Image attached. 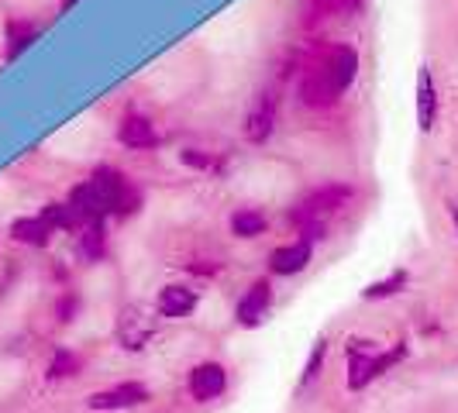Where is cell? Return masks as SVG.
I'll return each mask as SVG.
<instances>
[{
    "label": "cell",
    "instance_id": "6da1fadb",
    "mask_svg": "<svg viewBox=\"0 0 458 413\" xmlns=\"http://www.w3.org/2000/svg\"><path fill=\"white\" fill-rule=\"evenodd\" d=\"M352 375H348V386L352 390H362L369 386L376 375H383L390 366H396L403 358V344H396L390 351H383L379 344L372 341H352Z\"/></svg>",
    "mask_w": 458,
    "mask_h": 413
},
{
    "label": "cell",
    "instance_id": "7a4b0ae2",
    "mask_svg": "<svg viewBox=\"0 0 458 413\" xmlns=\"http://www.w3.org/2000/svg\"><path fill=\"white\" fill-rule=\"evenodd\" d=\"M152 334H156V317L145 314L141 307H124V310L117 314V341H121V348L141 351Z\"/></svg>",
    "mask_w": 458,
    "mask_h": 413
},
{
    "label": "cell",
    "instance_id": "3957f363",
    "mask_svg": "<svg viewBox=\"0 0 458 413\" xmlns=\"http://www.w3.org/2000/svg\"><path fill=\"white\" fill-rule=\"evenodd\" d=\"M318 66L331 76V83L338 87V90H348L352 87V80H355V72H359V52L348 46H335L327 55H324Z\"/></svg>",
    "mask_w": 458,
    "mask_h": 413
},
{
    "label": "cell",
    "instance_id": "277c9868",
    "mask_svg": "<svg viewBox=\"0 0 458 413\" xmlns=\"http://www.w3.org/2000/svg\"><path fill=\"white\" fill-rule=\"evenodd\" d=\"M225 386H228V375H225V368L217 366V362H204V366H197L190 372V392H193L197 403L217 400L225 392Z\"/></svg>",
    "mask_w": 458,
    "mask_h": 413
},
{
    "label": "cell",
    "instance_id": "5b68a950",
    "mask_svg": "<svg viewBox=\"0 0 458 413\" xmlns=\"http://www.w3.org/2000/svg\"><path fill=\"white\" fill-rule=\"evenodd\" d=\"M145 400H148L145 386H138V383H121L114 390L93 392L90 407L93 410H128V407H141Z\"/></svg>",
    "mask_w": 458,
    "mask_h": 413
},
{
    "label": "cell",
    "instance_id": "8992f818",
    "mask_svg": "<svg viewBox=\"0 0 458 413\" xmlns=\"http://www.w3.org/2000/svg\"><path fill=\"white\" fill-rule=\"evenodd\" d=\"M338 93L342 90L331 83V76H327L321 66L307 69V76H303V83H300V97H303V104H310V107H331V104L338 100Z\"/></svg>",
    "mask_w": 458,
    "mask_h": 413
},
{
    "label": "cell",
    "instance_id": "52a82bcc",
    "mask_svg": "<svg viewBox=\"0 0 458 413\" xmlns=\"http://www.w3.org/2000/svg\"><path fill=\"white\" fill-rule=\"evenodd\" d=\"M269 299H273V293H269V282H255L252 290L242 297L238 310H234L238 324H242V327H255V324L266 317V310H269Z\"/></svg>",
    "mask_w": 458,
    "mask_h": 413
},
{
    "label": "cell",
    "instance_id": "ba28073f",
    "mask_svg": "<svg viewBox=\"0 0 458 413\" xmlns=\"http://www.w3.org/2000/svg\"><path fill=\"white\" fill-rule=\"evenodd\" d=\"M273 128H276V100L273 97H262L252 107L249 121H245V138L255 141V145H262L266 138L273 135Z\"/></svg>",
    "mask_w": 458,
    "mask_h": 413
},
{
    "label": "cell",
    "instance_id": "9c48e42d",
    "mask_svg": "<svg viewBox=\"0 0 458 413\" xmlns=\"http://www.w3.org/2000/svg\"><path fill=\"white\" fill-rule=\"evenodd\" d=\"M437 117V90H435V80H431V69L424 66L417 72V121L424 131H431Z\"/></svg>",
    "mask_w": 458,
    "mask_h": 413
},
{
    "label": "cell",
    "instance_id": "30bf717a",
    "mask_svg": "<svg viewBox=\"0 0 458 413\" xmlns=\"http://www.w3.org/2000/svg\"><path fill=\"white\" fill-rule=\"evenodd\" d=\"M193 307H197V293L186 286H165L159 293V314L169 321H180L186 314H193Z\"/></svg>",
    "mask_w": 458,
    "mask_h": 413
},
{
    "label": "cell",
    "instance_id": "8fae6325",
    "mask_svg": "<svg viewBox=\"0 0 458 413\" xmlns=\"http://www.w3.org/2000/svg\"><path fill=\"white\" fill-rule=\"evenodd\" d=\"M310 262V241H297V245H286V249H276L273 252V273L276 275H293Z\"/></svg>",
    "mask_w": 458,
    "mask_h": 413
},
{
    "label": "cell",
    "instance_id": "7c38bea8",
    "mask_svg": "<svg viewBox=\"0 0 458 413\" xmlns=\"http://www.w3.org/2000/svg\"><path fill=\"white\" fill-rule=\"evenodd\" d=\"M121 141H124L128 148H152V145H156V128L138 114L124 117V124H121Z\"/></svg>",
    "mask_w": 458,
    "mask_h": 413
},
{
    "label": "cell",
    "instance_id": "4fadbf2b",
    "mask_svg": "<svg viewBox=\"0 0 458 413\" xmlns=\"http://www.w3.org/2000/svg\"><path fill=\"white\" fill-rule=\"evenodd\" d=\"M11 234H14L18 241H24V245L42 249V245H48V234H52V228H48L42 217H21V221H14Z\"/></svg>",
    "mask_w": 458,
    "mask_h": 413
},
{
    "label": "cell",
    "instance_id": "5bb4252c",
    "mask_svg": "<svg viewBox=\"0 0 458 413\" xmlns=\"http://www.w3.org/2000/svg\"><path fill=\"white\" fill-rule=\"evenodd\" d=\"M362 0H307L303 4V14L307 21H318V18H331V14H342V11H355Z\"/></svg>",
    "mask_w": 458,
    "mask_h": 413
},
{
    "label": "cell",
    "instance_id": "9a60e30c",
    "mask_svg": "<svg viewBox=\"0 0 458 413\" xmlns=\"http://www.w3.org/2000/svg\"><path fill=\"white\" fill-rule=\"evenodd\" d=\"M231 231H234L238 238H255V234L266 231V217H262L259 210H238V214L231 217Z\"/></svg>",
    "mask_w": 458,
    "mask_h": 413
},
{
    "label": "cell",
    "instance_id": "2e32d148",
    "mask_svg": "<svg viewBox=\"0 0 458 413\" xmlns=\"http://www.w3.org/2000/svg\"><path fill=\"white\" fill-rule=\"evenodd\" d=\"M35 35H38V28L35 24H24V21H11L7 24V42H11V48H7V55L14 59L21 48H28L31 42H35Z\"/></svg>",
    "mask_w": 458,
    "mask_h": 413
},
{
    "label": "cell",
    "instance_id": "e0dca14e",
    "mask_svg": "<svg viewBox=\"0 0 458 413\" xmlns=\"http://www.w3.org/2000/svg\"><path fill=\"white\" fill-rule=\"evenodd\" d=\"M80 368V358L72 351H55L52 366H48V379H66V375H76Z\"/></svg>",
    "mask_w": 458,
    "mask_h": 413
},
{
    "label": "cell",
    "instance_id": "ac0fdd59",
    "mask_svg": "<svg viewBox=\"0 0 458 413\" xmlns=\"http://www.w3.org/2000/svg\"><path fill=\"white\" fill-rule=\"evenodd\" d=\"M42 221H46L48 228H72V224H76L69 204H48L46 210H42Z\"/></svg>",
    "mask_w": 458,
    "mask_h": 413
},
{
    "label": "cell",
    "instance_id": "d6986e66",
    "mask_svg": "<svg viewBox=\"0 0 458 413\" xmlns=\"http://www.w3.org/2000/svg\"><path fill=\"white\" fill-rule=\"evenodd\" d=\"M403 282H407V273H393L390 279H383V282H372L366 290V299H383V297H393L396 290H403Z\"/></svg>",
    "mask_w": 458,
    "mask_h": 413
},
{
    "label": "cell",
    "instance_id": "ffe728a7",
    "mask_svg": "<svg viewBox=\"0 0 458 413\" xmlns=\"http://www.w3.org/2000/svg\"><path fill=\"white\" fill-rule=\"evenodd\" d=\"M83 252L90 255V258H100V255H104V228H100V221L90 224L87 234H83Z\"/></svg>",
    "mask_w": 458,
    "mask_h": 413
},
{
    "label": "cell",
    "instance_id": "44dd1931",
    "mask_svg": "<svg viewBox=\"0 0 458 413\" xmlns=\"http://www.w3.org/2000/svg\"><path fill=\"white\" fill-rule=\"evenodd\" d=\"M324 351H327V341H318L314 344V351H310V358H307V368H303V386H307V383H310V379H314V375H318V368H321V362H324Z\"/></svg>",
    "mask_w": 458,
    "mask_h": 413
},
{
    "label": "cell",
    "instance_id": "7402d4cb",
    "mask_svg": "<svg viewBox=\"0 0 458 413\" xmlns=\"http://www.w3.org/2000/svg\"><path fill=\"white\" fill-rule=\"evenodd\" d=\"M69 310H76V299H63V303H59V314H63V321H69Z\"/></svg>",
    "mask_w": 458,
    "mask_h": 413
}]
</instances>
